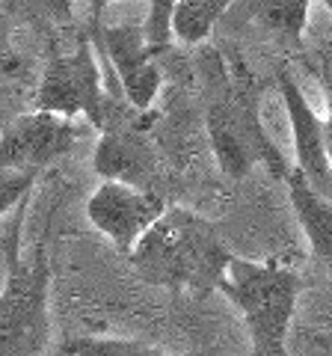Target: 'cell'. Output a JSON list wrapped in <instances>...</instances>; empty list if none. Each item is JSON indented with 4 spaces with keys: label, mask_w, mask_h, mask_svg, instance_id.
I'll return each instance as SVG.
<instances>
[{
    "label": "cell",
    "mask_w": 332,
    "mask_h": 356,
    "mask_svg": "<svg viewBox=\"0 0 332 356\" xmlns=\"http://www.w3.org/2000/svg\"><path fill=\"white\" fill-rule=\"evenodd\" d=\"M36 175H39V170H3V196H0V214L9 217L21 202H27Z\"/></svg>",
    "instance_id": "16"
},
{
    "label": "cell",
    "mask_w": 332,
    "mask_h": 356,
    "mask_svg": "<svg viewBox=\"0 0 332 356\" xmlns=\"http://www.w3.org/2000/svg\"><path fill=\"white\" fill-rule=\"evenodd\" d=\"M235 0H181L172 18L175 39L184 44H199L214 33V27L226 18Z\"/></svg>",
    "instance_id": "13"
},
{
    "label": "cell",
    "mask_w": 332,
    "mask_h": 356,
    "mask_svg": "<svg viewBox=\"0 0 332 356\" xmlns=\"http://www.w3.org/2000/svg\"><path fill=\"white\" fill-rule=\"evenodd\" d=\"M107 95L101 86V69L95 60L92 42L81 36L69 54H57L39 77L33 107L86 119L101 131L107 125Z\"/></svg>",
    "instance_id": "5"
},
{
    "label": "cell",
    "mask_w": 332,
    "mask_h": 356,
    "mask_svg": "<svg viewBox=\"0 0 332 356\" xmlns=\"http://www.w3.org/2000/svg\"><path fill=\"white\" fill-rule=\"evenodd\" d=\"M324 6H326V15H329V21H332V0H324Z\"/></svg>",
    "instance_id": "21"
},
{
    "label": "cell",
    "mask_w": 332,
    "mask_h": 356,
    "mask_svg": "<svg viewBox=\"0 0 332 356\" xmlns=\"http://www.w3.org/2000/svg\"><path fill=\"white\" fill-rule=\"evenodd\" d=\"M181 0H149V13H146V39L151 44L154 54H160L169 48V42L175 39L172 33V18Z\"/></svg>",
    "instance_id": "15"
},
{
    "label": "cell",
    "mask_w": 332,
    "mask_h": 356,
    "mask_svg": "<svg viewBox=\"0 0 332 356\" xmlns=\"http://www.w3.org/2000/svg\"><path fill=\"white\" fill-rule=\"evenodd\" d=\"M27 202L3 217V294H0V350L3 356H36L51 350L48 344V285L51 264L45 247H36L33 259H21V226Z\"/></svg>",
    "instance_id": "3"
},
{
    "label": "cell",
    "mask_w": 332,
    "mask_h": 356,
    "mask_svg": "<svg viewBox=\"0 0 332 356\" xmlns=\"http://www.w3.org/2000/svg\"><path fill=\"white\" fill-rule=\"evenodd\" d=\"M92 170L101 178L125 181L142 187V191H154V184L160 181L158 152H154L142 125H131V122L107 125L101 131L92 154Z\"/></svg>",
    "instance_id": "10"
},
{
    "label": "cell",
    "mask_w": 332,
    "mask_h": 356,
    "mask_svg": "<svg viewBox=\"0 0 332 356\" xmlns=\"http://www.w3.org/2000/svg\"><path fill=\"white\" fill-rule=\"evenodd\" d=\"M219 294L247 321L252 353L282 356L288 350V330L300 297V276L291 264L279 259L249 261L231 255Z\"/></svg>",
    "instance_id": "4"
},
{
    "label": "cell",
    "mask_w": 332,
    "mask_h": 356,
    "mask_svg": "<svg viewBox=\"0 0 332 356\" xmlns=\"http://www.w3.org/2000/svg\"><path fill=\"white\" fill-rule=\"evenodd\" d=\"M128 261L142 282L202 297L219 291L231 252L211 220L190 208L172 205L140 238Z\"/></svg>",
    "instance_id": "2"
},
{
    "label": "cell",
    "mask_w": 332,
    "mask_h": 356,
    "mask_svg": "<svg viewBox=\"0 0 332 356\" xmlns=\"http://www.w3.org/2000/svg\"><path fill=\"white\" fill-rule=\"evenodd\" d=\"M33 15L57 21V24H69L74 15V0H21Z\"/></svg>",
    "instance_id": "17"
},
{
    "label": "cell",
    "mask_w": 332,
    "mask_h": 356,
    "mask_svg": "<svg viewBox=\"0 0 332 356\" xmlns=\"http://www.w3.org/2000/svg\"><path fill=\"white\" fill-rule=\"evenodd\" d=\"M276 83H279L285 113H288V122H291L297 170L303 172V178L315 191H320L324 196H332V163L326 154V122L308 104L306 92L300 89V83H297V77L288 65H282V69L276 72Z\"/></svg>",
    "instance_id": "9"
},
{
    "label": "cell",
    "mask_w": 332,
    "mask_h": 356,
    "mask_svg": "<svg viewBox=\"0 0 332 356\" xmlns=\"http://www.w3.org/2000/svg\"><path fill=\"white\" fill-rule=\"evenodd\" d=\"M208 140L226 178H247L256 166H264L273 178H288V163L279 146L270 140L261 119V102L243 63L211 54L208 72Z\"/></svg>",
    "instance_id": "1"
},
{
    "label": "cell",
    "mask_w": 332,
    "mask_h": 356,
    "mask_svg": "<svg viewBox=\"0 0 332 356\" xmlns=\"http://www.w3.org/2000/svg\"><path fill=\"white\" fill-rule=\"evenodd\" d=\"M98 48L110 60L113 72L119 77V86L125 92V102L134 110H149L154 98L160 92V69L146 39V27L122 24V27H107V24H92Z\"/></svg>",
    "instance_id": "8"
},
{
    "label": "cell",
    "mask_w": 332,
    "mask_h": 356,
    "mask_svg": "<svg viewBox=\"0 0 332 356\" xmlns=\"http://www.w3.org/2000/svg\"><path fill=\"white\" fill-rule=\"evenodd\" d=\"M285 187L308 247H312V252L320 261L332 267V196L315 191L297 166L288 172Z\"/></svg>",
    "instance_id": "11"
},
{
    "label": "cell",
    "mask_w": 332,
    "mask_h": 356,
    "mask_svg": "<svg viewBox=\"0 0 332 356\" xmlns=\"http://www.w3.org/2000/svg\"><path fill=\"white\" fill-rule=\"evenodd\" d=\"M317 77H320V86H324V95H326V104L332 110V44H326L317 57Z\"/></svg>",
    "instance_id": "18"
},
{
    "label": "cell",
    "mask_w": 332,
    "mask_h": 356,
    "mask_svg": "<svg viewBox=\"0 0 332 356\" xmlns=\"http://www.w3.org/2000/svg\"><path fill=\"white\" fill-rule=\"evenodd\" d=\"M51 353L60 356H154L160 348L128 336H65L51 344Z\"/></svg>",
    "instance_id": "14"
},
{
    "label": "cell",
    "mask_w": 332,
    "mask_h": 356,
    "mask_svg": "<svg viewBox=\"0 0 332 356\" xmlns=\"http://www.w3.org/2000/svg\"><path fill=\"white\" fill-rule=\"evenodd\" d=\"M166 208L169 205L158 191H142L134 184L104 178V184L86 202V217L101 235L110 238L113 250L128 259Z\"/></svg>",
    "instance_id": "7"
},
{
    "label": "cell",
    "mask_w": 332,
    "mask_h": 356,
    "mask_svg": "<svg viewBox=\"0 0 332 356\" xmlns=\"http://www.w3.org/2000/svg\"><path fill=\"white\" fill-rule=\"evenodd\" d=\"M90 3V13H92V24H98L101 21V15H104V9L110 6V3H116V0H86Z\"/></svg>",
    "instance_id": "19"
},
{
    "label": "cell",
    "mask_w": 332,
    "mask_h": 356,
    "mask_svg": "<svg viewBox=\"0 0 332 356\" xmlns=\"http://www.w3.org/2000/svg\"><path fill=\"white\" fill-rule=\"evenodd\" d=\"M326 154H329V163H332V110L326 113Z\"/></svg>",
    "instance_id": "20"
},
{
    "label": "cell",
    "mask_w": 332,
    "mask_h": 356,
    "mask_svg": "<svg viewBox=\"0 0 332 356\" xmlns=\"http://www.w3.org/2000/svg\"><path fill=\"white\" fill-rule=\"evenodd\" d=\"M308 3L312 0H252L249 18L270 39L282 42L291 51H303L308 27Z\"/></svg>",
    "instance_id": "12"
},
{
    "label": "cell",
    "mask_w": 332,
    "mask_h": 356,
    "mask_svg": "<svg viewBox=\"0 0 332 356\" xmlns=\"http://www.w3.org/2000/svg\"><path fill=\"white\" fill-rule=\"evenodd\" d=\"M92 122H77L72 116L33 107L6 122L0 134V161L3 170H45L69 154L77 143L90 137Z\"/></svg>",
    "instance_id": "6"
}]
</instances>
